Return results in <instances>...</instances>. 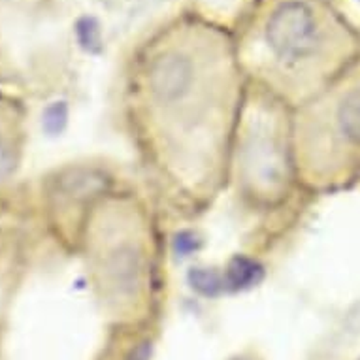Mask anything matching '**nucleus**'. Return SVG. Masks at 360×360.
Returning <instances> with one entry per match:
<instances>
[{"label": "nucleus", "instance_id": "f257e3e1", "mask_svg": "<svg viewBox=\"0 0 360 360\" xmlns=\"http://www.w3.org/2000/svg\"><path fill=\"white\" fill-rule=\"evenodd\" d=\"M240 59L221 30L181 21L142 49L130 79L132 115L157 165L187 195L213 193L242 117Z\"/></svg>", "mask_w": 360, "mask_h": 360}, {"label": "nucleus", "instance_id": "f03ea898", "mask_svg": "<svg viewBox=\"0 0 360 360\" xmlns=\"http://www.w3.org/2000/svg\"><path fill=\"white\" fill-rule=\"evenodd\" d=\"M242 44L240 65L276 98L300 106L325 91L347 48L342 25L315 0H270Z\"/></svg>", "mask_w": 360, "mask_h": 360}, {"label": "nucleus", "instance_id": "7ed1b4c3", "mask_svg": "<svg viewBox=\"0 0 360 360\" xmlns=\"http://www.w3.org/2000/svg\"><path fill=\"white\" fill-rule=\"evenodd\" d=\"M96 248V274L110 300H138L151 285V253L140 217L132 212L106 215Z\"/></svg>", "mask_w": 360, "mask_h": 360}, {"label": "nucleus", "instance_id": "20e7f679", "mask_svg": "<svg viewBox=\"0 0 360 360\" xmlns=\"http://www.w3.org/2000/svg\"><path fill=\"white\" fill-rule=\"evenodd\" d=\"M296 162L321 165L330 149L360 151V82H353L334 95L332 102L304 104L296 130Z\"/></svg>", "mask_w": 360, "mask_h": 360}, {"label": "nucleus", "instance_id": "39448f33", "mask_svg": "<svg viewBox=\"0 0 360 360\" xmlns=\"http://www.w3.org/2000/svg\"><path fill=\"white\" fill-rule=\"evenodd\" d=\"M264 119V115L257 119V124L249 129L248 142L242 148V166L249 172L251 184H255L257 176H260L255 189L274 196L279 195V189L285 185V138L279 140V136H283L279 124L274 121L266 124Z\"/></svg>", "mask_w": 360, "mask_h": 360}, {"label": "nucleus", "instance_id": "423d86ee", "mask_svg": "<svg viewBox=\"0 0 360 360\" xmlns=\"http://www.w3.org/2000/svg\"><path fill=\"white\" fill-rule=\"evenodd\" d=\"M19 143L13 124L0 119V187L6 184L18 168Z\"/></svg>", "mask_w": 360, "mask_h": 360}, {"label": "nucleus", "instance_id": "0eeeda50", "mask_svg": "<svg viewBox=\"0 0 360 360\" xmlns=\"http://www.w3.org/2000/svg\"><path fill=\"white\" fill-rule=\"evenodd\" d=\"M232 360H245V359H232Z\"/></svg>", "mask_w": 360, "mask_h": 360}]
</instances>
